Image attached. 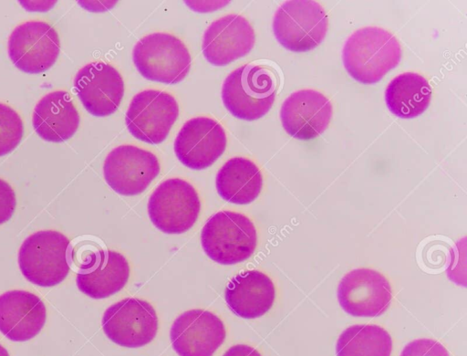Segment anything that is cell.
Instances as JSON below:
<instances>
[{"mask_svg":"<svg viewBox=\"0 0 467 356\" xmlns=\"http://www.w3.org/2000/svg\"><path fill=\"white\" fill-rule=\"evenodd\" d=\"M392 340L382 327L352 325L342 331L336 344L337 356H390Z\"/></svg>","mask_w":467,"mask_h":356,"instance_id":"obj_24","label":"cell"},{"mask_svg":"<svg viewBox=\"0 0 467 356\" xmlns=\"http://www.w3.org/2000/svg\"><path fill=\"white\" fill-rule=\"evenodd\" d=\"M400 356H450L447 349L432 339H417L409 342Z\"/></svg>","mask_w":467,"mask_h":356,"instance_id":"obj_26","label":"cell"},{"mask_svg":"<svg viewBox=\"0 0 467 356\" xmlns=\"http://www.w3.org/2000/svg\"><path fill=\"white\" fill-rule=\"evenodd\" d=\"M160 171V162L154 153L130 144L114 148L103 164L106 183L117 194L125 196L144 192Z\"/></svg>","mask_w":467,"mask_h":356,"instance_id":"obj_10","label":"cell"},{"mask_svg":"<svg viewBox=\"0 0 467 356\" xmlns=\"http://www.w3.org/2000/svg\"><path fill=\"white\" fill-rule=\"evenodd\" d=\"M337 299L344 311L354 317H378L389 308L392 291L389 280L371 268L347 273L337 287Z\"/></svg>","mask_w":467,"mask_h":356,"instance_id":"obj_12","label":"cell"},{"mask_svg":"<svg viewBox=\"0 0 467 356\" xmlns=\"http://www.w3.org/2000/svg\"><path fill=\"white\" fill-rule=\"evenodd\" d=\"M201 200L195 188L181 178L161 183L148 201V215L160 231L182 234L191 229L199 217Z\"/></svg>","mask_w":467,"mask_h":356,"instance_id":"obj_7","label":"cell"},{"mask_svg":"<svg viewBox=\"0 0 467 356\" xmlns=\"http://www.w3.org/2000/svg\"><path fill=\"white\" fill-rule=\"evenodd\" d=\"M226 337L223 320L201 309L187 310L173 321L170 339L179 356H213Z\"/></svg>","mask_w":467,"mask_h":356,"instance_id":"obj_13","label":"cell"},{"mask_svg":"<svg viewBox=\"0 0 467 356\" xmlns=\"http://www.w3.org/2000/svg\"><path fill=\"white\" fill-rule=\"evenodd\" d=\"M431 89L427 79L414 72L395 77L387 86L385 101L392 114L412 119L422 114L430 105Z\"/></svg>","mask_w":467,"mask_h":356,"instance_id":"obj_23","label":"cell"},{"mask_svg":"<svg viewBox=\"0 0 467 356\" xmlns=\"http://www.w3.org/2000/svg\"><path fill=\"white\" fill-rule=\"evenodd\" d=\"M333 114L330 100L314 89H300L282 104L280 119L285 131L293 138L308 141L322 134Z\"/></svg>","mask_w":467,"mask_h":356,"instance_id":"obj_17","label":"cell"},{"mask_svg":"<svg viewBox=\"0 0 467 356\" xmlns=\"http://www.w3.org/2000/svg\"><path fill=\"white\" fill-rule=\"evenodd\" d=\"M70 243L63 234L42 230L26 237L18 252V266L31 283L49 288L62 282L70 265Z\"/></svg>","mask_w":467,"mask_h":356,"instance_id":"obj_4","label":"cell"},{"mask_svg":"<svg viewBox=\"0 0 467 356\" xmlns=\"http://www.w3.org/2000/svg\"><path fill=\"white\" fill-rule=\"evenodd\" d=\"M130 275L127 258L113 250L101 251L100 257L88 269L78 273V289L89 298L110 297L124 288Z\"/></svg>","mask_w":467,"mask_h":356,"instance_id":"obj_21","label":"cell"},{"mask_svg":"<svg viewBox=\"0 0 467 356\" xmlns=\"http://www.w3.org/2000/svg\"><path fill=\"white\" fill-rule=\"evenodd\" d=\"M223 356H262L254 347L247 344H236L230 347Z\"/></svg>","mask_w":467,"mask_h":356,"instance_id":"obj_28","label":"cell"},{"mask_svg":"<svg viewBox=\"0 0 467 356\" xmlns=\"http://www.w3.org/2000/svg\"><path fill=\"white\" fill-rule=\"evenodd\" d=\"M201 245L209 258L221 265H234L248 259L257 246V232L244 214L220 211L205 223Z\"/></svg>","mask_w":467,"mask_h":356,"instance_id":"obj_3","label":"cell"},{"mask_svg":"<svg viewBox=\"0 0 467 356\" xmlns=\"http://www.w3.org/2000/svg\"><path fill=\"white\" fill-rule=\"evenodd\" d=\"M227 144L223 126L208 117L187 120L174 141V152L179 161L192 170L213 165L224 152Z\"/></svg>","mask_w":467,"mask_h":356,"instance_id":"obj_14","label":"cell"},{"mask_svg":"<svg viewBox=\"0 0 467 356\" xmlns=\"http://www.w3.org/2000/svg\"><path fill=\"white\" fill-rule=\"evenodd\" d=\"M327 16L323 6L313 0H290L275 11L273 31L285 48L306 52L318 47L327 31Z\"/></svg>","mask_w":467,"mask_h":356,"instance_id":"obj_6","label":"cell"},{"mask_svg":"<svg viewBox=\"0 0 467 356\" xmlns=\"http://www.w3.org/2000/svg\"><path fill=\"white\" fill-rule=\"evenodd\" d=\"M215 186L223 200L234 204H247L254 201L262 191V173L251 160L234 157L218 171Z\"/></svg>","mask_w":467,"mask_h":356,"instance_id":"obj_22","label":"cell"},{"mask_svg":"<svg viewBox=\"0 0 467 356\" xmlns=\"http://www.w3.org/2000/svg\"><path fill=\"white\" fill-rule=\"evenodd\" d=\"M74 88L85 109L97 117L114 113L124 95L120 73L103 61L82 67L75 76Z\"/></svg>","mask_w":467,"mask_h":356,"instance_id":"obj_15","label":"cell"},{"mask_svg":"<svg viewBox=\"0 0 467 356\" xmlns=\"http://www.w3.org/2000/svg\"><path fill=\"white\" fill-rule=\"evenodd\" d=\"M0 356H9L8 351L0 344Z\"/></svg>","mask_w":467,"mask_h":356,"instance_id":"obj_29","label":"cell"},{"mask_svg":"<svg viewBox=\"0 0 467 356\" xmlns=\"http://www.w3.org/2000/svg\"><path fill=\"white\" fill-rule=\"evenodd\" d=\"M254 42V31L248 20L230 14L214 20L206 28L202 49L210 64L223 67L246 56Z\"/></svg>","mask_w":467,"mask_h":356,"instance_id":"obj_16","label":"cell"},{"mask_svg":"<svg viewBox=\"0 0 467 356\" xmlns=\"http://www.w3.org/2000/svg\"><path fill=\"white\" fill-rule=\"evenodd\" d=\"M102 329L114 343L127 348H140L156 336L159 320L148 301L126 298L109 306L104 312Z\"/></svg>","mask_w":467,"mask_h":356,"instance_id":"obj_8","label":"cell"},{"mask_svg":"<svg viewBox=\"0 0 467 356\" xmlns=\"http://www.w3.org/2000/svg\"><path fill=\"white\" fill-rule=\"evenodd\" d=\"M276 92V79L267 68L246 64L232 71L222 87V99L235 118L255 120L272 108Z\"/></svg>","mask_w":467,"mask_h":356,"instance_id":"obj_2","label":"cell"},{"mask_svg":"<svg viewBox=\"0 0 467 356\" xmlns=\"http://www.w3.org/2000/svg\"><path fill=\"white\" fill-rule=\"evenodd\" d=\"M178 115L179 106L171 94L158 89H145L132 98L125 122L136 139L159 144L168 136Z\"/></svg>","mask_w":467,"mask_h":356,"instance_id":"obj_9","label":"cell"},{"mask_svg":"<svg viewBox=\"0 0 467 356\" xmlns=\"http://www.w3.org/2000/svg\"><path fill=\"white\" fill-rule=\"evenodd\" d=\"M44 302L26 290H10L0 295V331L13 341H26L45 325Z\"/></svg>","mask_w":467,"mask_h":356,"instance_id":"obj_18","label":"cell"},{"mask_svg":"<svg viewBox=\"0 0 467 356\" xmlns=\"http://www.w3.org/2000/svg\"><path fill=\"white\" fill-rule=\"evenodd\" d=\"M230 309L243 319H256L265 315L275 299L272 279L259 270H246L231 278L224 291Z\"/></svg>","mask_w":467,"mask_h":356,"instance_id":"obj_19","label":"cell"},{"mask_svg":"<svg viewBox=\"0 0 467 356\" xmlns=\"http://www.w3.org/2000/svg\"><path fill=\"white\" fill-rule=\"evenodd\" d=\"M16 205V200L13 188L0 179V225L12 217Z\"/></svg>","mask_w":467,"mask_h":356,"instance_id":"obj_27","label":"cell"},{"mask_svg":"<svg viewBox=\"0 0 467 356\" xmlns=\"http://www.w3.org/2000/svg\"><path fill=\"white\" fill-rule=\"evenodd\" d=\"M132 59L143 78L166 84H176L185 79L192 63L184 43L163 32L140 38L133 47Z\"/></svg>","mask_w":467,"mask_h":356,"instance_id":"obj_5","label":"cell"},{"mask_svg":"<svg viewBox=\"0 0 467 356\" xmlns=\"http://www.w3.org/2000/svg\"><path fill=\"white\" fill-rule=\"evenodd\" d=\"M401 58V47L390 32L378 26L362 27L347 39L342 61L347 72L363 84L379 82L395 68Z\"/></svg>","mask_w":467,"mask_h":356,"instance_id":"obj_1","label":"cell"},{"mask_svg":"<svg viewBox=\"0 0 467 356\" xmlns=\"http://www.w3.org/2000/svg\"><path fill=\"white\" fill-rule=\"evenodd\" d=\"M23 134L20 116L9 106L0 103V156L11 152L19 144Z\"/></svg>","mask_w":467,"mask_h":356,"instance_id":"obj_25","label":"cell"},{"mask_svg":"<svg viewBox=\"0 0 467 356\" xmlns=\"http://www.w3.org/2000/svg\"><path fill=\"white\" fill-rule=\"evenodd\" d=\"M8 55L20 70L38 74L50 68L57 59L60 41L56 29L44 21H26L12 31Z\"/></svg>","mask_w":467,"mask_h":356,"instance_id":"obj_11","label":"cell"},{"mask_svg":"<svg viewBox=\"0 0 467 356\" xmlns=\"http://www.w3.org/2000/svg\"><path fill=\"white\" fill-rule=\"evenodd\" d=\"M79 114L70 95L56 90L45 95L33 112V127L43 140L62 142L70 139L79 125Z\"/></svg>","mask_w":467,"mask_h":356,"instance_id":"obj_20","label":"cell"}]
</instances>
